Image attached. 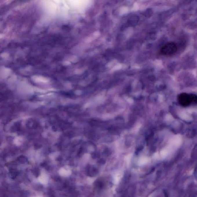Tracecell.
Segmentation results:
<instances>
[{"mask_svg": "<svg viewBox=\"0 0 197 197\" xmlns=\"http://www.w3.org/2000/svg\"><path fill=\"white\" fill-rule=\"evenodd\" d=\"M64 85H65V87L68 88H70L72 87V85L69 82H67L65 83V84H64Z\"/></svg>", "mask_w": 197, "mask_h": 197, "instance_id": "6", "label": "cell"}, {"mask_svg": "<svg viewBox=\"0 0 197 197\" xmlns=\"http://www.w3.org/2000/svg\"><path fill=\"white\" fill-rule=\"evenodd\" d=\"M84 72V70L83 69H79L75 70V73L76 74H83Z\"/></svg>", "mask_w": 197, "mask_h": 197, "instance_id": "4", "label": "cell"}, {"mask_svg": "<svg viewBox=\"0 0 197 197\" xmlns=\"http://www.w3.org/2000/svg\"><path fill=\"white\" fill-rule=\"evenodd\" d=\"M75 93L77 95H80L82 94V92L81 90H76L75 91Z\"/></svg>", "mask_w": 197, "mask_h": 197, "instance_id": "7", "label": "cell"}, {"mask_svg": "<svg viewBox=\"0 0 197 197\" xmlns=\"http://www.w3.org/2000/svg\"><path fill=\"white\" fill-rule=\"evenodd\" d=\"M70 61L73 63H77L78 61V59L77 58V56H72V57H70Z\"/></svg>", "mask_w": 197, "mask_h": 197, "instance_id": "3", "label": "cell"}, {"mask_svg": "<svg viewBox=\"0 0 197 197\" xmlns=\"http://www.w3.org/2000/svg\"><path fill=\"white\" fill-rule=\"evenodd\" d=\"M178 49V46L175 43L168 42L162 47L160 50V54L163 56H172L176 53Z\"/></svg>", "mask_w": 197, "mask_h": 197, "instance_id": "2", "label": "cell"}, {"mask_svg": "<svg viewBox=\"0 0 197 197\" xmlns=\"http://www.w3.org/2000/svg\"><path fill=\"white\" fill-rule=\"evenodd\" d=\"M178 101L181 106L187 107L192 104H196L197 96L194 94L182 93L178 95Z\"/></svg>", "mask_w": 197, "mask_h": 197, "instance_id": "1", "label": "cell"}, {"mask_svg": "<svg viewBox=\"0 0 197 197\" xmlns=\"http://www.w3.org/2000/svg\"><path fill=\"white\" fill-rule=\"evenodd\" d=\"M71 64V62L68 61H64L63 62V65H65V66H68V65H70Z\"/></svg>", "mask_w": 197, "mask_h": 197, "instance_id": "5", "label": "cell"}]
</instances>
